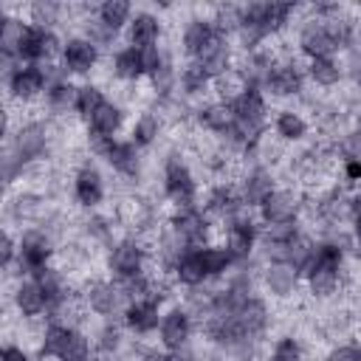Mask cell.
<instances>
[{"label":"cell","mask_w":361,"mask_h":361,"mask_svg":"<svg viewBox=\"0 0 361 361\" xmlns=\"http://www.w3.org/2000/svg\"><path fill=\"white\" fill-rule=\"evenodd\" d=\"M164 180H166V195L172 197V203H175V206H180V209H192L195 180H192L189 166H186L180 158H169Z\"/></svg>","instance_id":"6da1fadb"},{"label":"cell","mask_w":361,"mask_h":361,"mask_svg":"<svg viewBox=\"0 0 361 361\" xmlns=\"http://www.w3.org/2000/svg\"><path fill=\"white\" fill-rule=\"evenodd\" d=\"M54 48H56V39H54V34H51V31L39 28V25H28V28H25V34H23V39H20L17 56H20V59H28V62L34 65L37 59L51 56V54H54Z\"/></svg>","instance_id":"7a4b0ae2"},{"label":"cell","mask_w":361,"mask_h":361,"mask_svg":"<svg viewBox=\"0 0 361 361\" xmlns=\"http://www.w3.org/2000/svg\"><path fill=\"white\" fill-rule=\"evenodd\" d=\"M231 319H234L240 336L254 338V336L262 333V327H265V322H268V310H265V305H262L259 299H243L240 307L231 313Z\"/></svg>","instance_id":"3957f363"},{"label":"cell","mask_w":361,"mask_h":361,"mask_svg":"<svg viewBox=\"0 0 361 361\" xmlns=\"http://www.w3.org/2000/svg\"><path fill=\"white\" fill-rule=\"evenodd\" d=\"M220 37H223V34L214 28L212 20H192V23L186 25V31H183V48H186V54H192V56L197 59V56H203Z\"/></svg>","instance_id":"277c9868"},{"label":"cell","mask_w":361,"mask_h":361,"mask_svg":"<svg viewBox=\"0 0 361 361\" xmlns=\"http://www.w3.org/2000/svg\"><path fill=\"white\" fill-rule=\"evenodd\" d=\"M141 265H144V251L138 243H118L110 254V268L121 279L141 276Z\"/></svg>","instance_id":"5b68a950"},{"label":"cell","mask_w":361,"mask_h":361,"mask_svg":"<svg viewBox=\"0 0 361 361\" xmlns=\"http://www.w3.org/2000/svg\"><path fill=\"white\" fill-rule=\"evenodd\" d=\"M299 45H302V51H305L310 59L327 56V54L336 48V42H333V37H330L324 20H310V23L302 28V34H299Z\"/></svg>","instance_id":"8992f818"},{"label":"cell","mask_w":361,"mask_h":361,"mask_svg":"<svg viewBox=\"0 0 361 361\" xmlns=\"http://www.w3.org/2000/svg\"><path fill=\"white\" fill-rule=\"evenodd\" d=\"M62 59H65V68L68 71L87 73L96 65V45H93V39H85V37L68 39L65 48H62Z\"/></svg>","instance_id":"52a82bcc"},{"label":"cell","mask_w":361,"mask_h":361,"mask_svg":"<svg viewBox=\"0 0 361 361\" xmlns=\"http://www.w3.org/2000/svg\"><path fill=\"white\" fill-rule=\"evenodd\" d=\"M8 85H11V93L17 99H23V102L34 99L45 87V71L39 65H20V68H14Z\"/></svg>","instance_id":"ba28073f"},{"label":"cell","mask_w":361,"mask_h":361,"mask_svg":"<svg viewBox=\"0 0 361 361\" xmlns=\"http://www.w3.org/2000/svg\"><path fill=\"white\" fill-rule=\"evenodd\" d=\"M259 212H262V220H265L268 226L293 223V217H296V197L288 195V192H271V195L262 200Z\"/></svg>","instance_id":"9c48e42d"},{"label":"cell","mask_w":361,"mask_h":361,"mask_svg":"<svg viewBox=\"0 0 361 361\" xmlns=\"http://www.w3.org/2000/svg\"><path fill=\"white\" fill-rule=\"evenodd\" d=\"M48 254H51V248H48V240H45L42 234L31 231V234H25V237L20 240V268L37 274L39 268H45Z\"/></svg>","instance_id":"30bf717a"},{"label":"cell","mask_w":361,"mask_h":361,"mask_svg":"<svg viewBox=\"0 0 361 361\" xmlns=\"http://www.w3.org/2000/svg\"><path fill=\"white\" fill-rule=\"evenodd\" d=\"M14 149H17V164L23 166L25 161H34L42 155L45 149V127L42 124H28L17 133V141H14Z\"/></svg>","instance_id":"8fae6325"},{"label":"cell","mask_w":361,"mask_h":361,"mask_svg":"<svg viewBox=\"0 0 361 361\" xmlns=\"http://www.w3.org/2000/svg\"><path fill=\"white\" fill-rule=\"evenodd\" d=\"M206 231H209V226H206L203 214L195 212V209H183V212L175 217V234H178L186 245H203V243H206Z\"/></svg>","instance_id":"7c38bea8"},{"label":"cell","mask_w":361,"mask_h":361,"mask_svg":"<svg viewBox=\"0 0 361 361\" xmlns=\"http://www.w3.org/2000/svg\"><path fill=\"white\" fill-rule=\"evenodd\" d=\"M189 330H192L189 313H183V310H169V313L164 316V322H161V341H164L169 350H180V347L186 344V338H189Z\"/></svg>","instance_id":"4fadbf2b"},{"label":"cell","mask_w":361,"mask_h":361,"mask_svg":"<svg viewBox=\"0 0 361 361\" xmlns=\"http://www.w3.org/2000/svg\"><path fill=\"white\" fill-rule=\"evenodd\" d=\"M127 324L135 330V333H149L158 327V302L152 296L147 299H138L127 307Z\"/></svg>","instance_id":"5bb4252c"},{"label":"cell","mask_w":361,"mask_h":361,"mask_svg":"<svg viewBox=\"0 0 361 361\" xmlns=\"http://www.w3.org/2000/svg\"><path fill=\"white\" fill-rule=\"evenodd\" d=\"M234 118H243V121H254V124H262V116H265V102L259 96L257 87H248L245 93H240L234 102H228Z\"/></svg>","instance_id":"9a60e30c"},{"label":"cell","mask_w":361,"mask_h":361,"mask_svg":"<svg viewBox=\"0 0 361 361\" xmlns=\"http://www.w3.org/2000/svg\"><path fill=\"white\" fill-rule=\"evenodd\" d=\"M265 85L276 96H293V93L302 90V76H299V71L293 65H274L268 79H265Z\"/></svg>","instance_id":"2e32d148"},{"label":"cell","mask_w":361,"mask_h":361,"mask_svg":"<svg viewBox=\"0 0 361 361\" xmlns=\"http://www.w3.org/2000/svg\"><path fill=\"white\" fill-rule=\"evenodd\" d=\"M104 158L121 175H135L138 172V152H135V144L133 141H110Z\"/></svg>","instance_id":"e0dca14e"},{"label":"cell","mask_w":361,"mask_h":361,"mask_svg":"<svg viewBox=\"0 0 361 361\" xmlns=\"http://www.w3.org/2000/svg\"><path fill=\"white\" fill-rule=\"evenodd\" d=\"M73 189H76V200L82 203V206H96L99 200H102V175L96 172V169H90V166H85L79 175H76V180H73Z\"/></svg>","instance_id":"ac0fdd59"},{"label":"cell","mask_w":361,"mask_h":361,"mask_svg":"<svg viewBox=\"0 0 361 361\" xmlns=\"http://www.w3.org/2000/svg\"><path fill=\"white\" fill-rule=\"evenodd\" d=\"M271 192H274L271 175L262 172V169H254V172L245 178V183H243V203H245V206H262V200H265Z\"/></svg>","instance_id":"d6986e66"},{"label":"cell","mask_w":361,"mask_h":361,"mask_svg":"<svg viewBox=\"0 0 361 361\" xmlns=\"http://www.w3.org/2000/svg\"><path fill=\"white\" fill-rule=\"evenodd\" d=\"M296 268L293 265H288V262H274L268 271H265V285L271 288V293H276V296H288V293H293V288H296Z\"/></svg>","instance_id":"ffe728a7"},{"label":"cell","mask_w":361,"mask_h":361,"mask_svg":"<svg viewBox=\"0 0 361 361\" xmlns=\"http://www.w3.org/2000/svg\"><path fill=\"white\" fill-rule=\"evenodd\" d=\"M14 302H17V310L23 316H37L42 313V307L48 305L45 302V293L39 290L37 282H20L17 285V293H14Z\"/></svg>","instance_id":"44dd1931"},{"label":"cell","mask_w":361,"mask_h":361,"mask_svg":"<svg viewBox=\"0 0 361 361\" xmlns=\"http://www.w3.org/2000/svg\"><path fill=\"white\" fill-rule=\"evenodd\" d=\"M175 276L183 282V285H200L209 274H206V268H203V259H200V251H189V254H183L178 262H175Z\"/></svg>","instance_id":"7402d4cb"},{"label":"cell","mask_w":361,"mask_h":361,"mask_svg":"<svg viewBox=\"0 0 361 361\" xmlns=\"http://www.w3.org/2000/svg\"><path fill=\"white\" fill-rule=\"evenodd\" d=\"M87 305H90V310H96V313H102V316L113 313L116 305H118V288H116V285H107V282L90 285V288H87Z\"/></svg>","instance_id":"603a6c76"},{"label":"cell","mask_w":361,"mask_h":361,"mask_svg":"<svg viewBox=\"0 0 361 361\" xmlns=\"http://www.w3.org/2000/svg\"><path fill=\"white\" fill-rule=\"evenodd\" d=\"M155 39H158V20L152 14H135V20L130 23V42H133V48L155 45Z\"/></svg>","instance_id":"cb8c5ba5"},{"label":"cell","mask_w":361,"mask_h":361,"mask_svg":"<svg viewBox=\"0 0 361 361\" xmlns=\"http://www.w3.org/2000/svg\"><path fill=\"white\" fill-rule=\"evenodd\" d=\"M90 127H93V133H96V135L113 138V133L121 127V110H118L116 104L104 102V104L96 110V116L90 118Z\"/></svg>","instance_id":"d4e9b609"},{"label":"cell","mask_w":361,"mask_h":361,"mask_svg":"<svg viewBox=\"0 0 361 361\" xmlns=\"http://www.w3.org/2000/svg\"><path fill=\"white\" fill-rule=\"evenodd\" d=\"M113 71H116L118 79H138V76L144 73L138 48H133V45H130V48H121V51L116 54V59H113Z\"/></svg>","instance_id":"484cf974"},{"label":"cell","mask_w":361,"mask_h":361,"mask_svg":"<svg viewBox=\"0 0 361 361\" xmlns=\"http://www.w3.org/2000/svg\"><path fill=\"white\" fill-rule=\"evenodd\" d=\"M231 121H234V113H231V107H228V104H209V107H203V110H200V124H203L206 130L228 133Z\"/></svg>","instance_id":"4316f807"},{"label":"cell","mask_w":361,"mask_h":361,"mask_svg":"<svg viewBox=\"0 0 361 361\" xmlns=\"http://www.w3.org/2000/svg\"><path fill=\"white\" fill-rule=\"evenodd\" d=\"M127 17H130V3H124V0H107L99 8V23L107 25L110 31H118L127 23Z\"/></svg>","instance_id":"83f0119b"},{"label":"cell","mask_w":361,"mask_h":361,"mask_svg":"<svg viewBox=\"0 0 361 361\" xmlns=\"http://www.w3.org/2000/svg\"><path fill=\"white\" fill-rule=\"evenodd\" d=\"M25 28H28V25H23V20H17V17H6V20H3L0 45H3L6 59H8V56H17V48H20V39H23V34H25Z\"/></svg>","instance_id":"f1b7e54d"},{"label":"cell","mask_w":361,"mask_h":361,"mask_svg":"<svg viewBox=\"0 0 361 361\" xmlns=\"http://www.w3.org/2000/svg\"><path fill=\"white\" fill-rule=\"evenodd\" d=\"M276 133H279L282 138H288V141H299V138L307 133V124H305V118H302L299 113L282 110V113L276 116Z\"/></svg>","instance_id":"f546056e"},{"label":"cell","mask_w":361,"mask_h":361,"mask_svg":"<svg viewBox=\"0 0 361 361\" xmlns=\"http://www.w3.org/2000/svg\"><path fill=\"white\" fill-rule=\"evenodd\" d=\"M68 336H71V327H65V324H51V327H45L42 341H39V353H42V355H54V358H59V353H62Z\"/></svg>","instance_id":"4dcf8cb0"},{"label":"cell","mask_w":361,"mask_h":361,"mask_svg":"<svg viewBox=\"0 0 361 361\" xmlns=\"http://www.w3.org/2000/svg\"><path fill=\"white\" fill-rule=\"evenodd\" d=\"M76 96H79V87H73L71 82H54L48 87V104L54 110H68V107H76Z\"/></svg>","instance_id":"1f68e13d"},{"label":"cell","mask_w":361,"mask_h":361,"mask_svg":"<svg viewBox=\"0 0 361 361\" xmlns=\"http://www.w3.org/2000/svg\"><path fill=\"white\" fill-rule=\"evenodd\" d=\"M240 206H245V203H243V200L234 195V189H228V186L214 189L212 197H209V209H212L214 214H234Z\"/></svg>","instance_id":"d6a6232c"},{"label":"cell","mask_w":361,"mask_h":361,"mask_svg":"<svg viewBox=\"0 0 361 361\" xmlns=\"http://www.w3.org/2000/svg\"><path fill=\"white\" fill-rule=\"evenodd\" d=\"M197 251H200V259H203V268H206L209 276L223 274V271L234 262L231 254L226 251V245H223V248H197Z\"/></svg>","instance_id":"836d02e7"},{"label":"cell","mask_w":361,"mask_h":361,"mask_svg":"<svg viewBox=\"0 0 361 361\" xmlns=\"http://www.w3.org/2000/svg\"><path fill=\"white\" fill-rule=\"evenodd\" d=\"M310 76L319 85H336L341 76V68L330 56H319V59H310Z\"/></svg>","instance_id":"e575fe53"},{"label":"cell","mask_w":361,"mask_h":361,"mask_svg":"<svg viewBox=\"0 0 361 361\" xmlns=\"http://www.w3.org/2000/svg\"><path fill=\"white\" fill-rule=\"evenodd\" d=\"M102 104H104V99H102V90H99V87H93V85L79 87V96H76V110H79V116L93 118Z\"/></svg>","instance_id":"d590c367"},{"label":"cell","mask_w":361,"mask_h":361,"mask_svg":"<svg viewBox=\"0 0 361 361\" xmlns=\"http://www.w3.org/2000/svg\"><path fill=\"white\" fill-rule=\"evenodd\" d=\"M87 355H90L87 338L82 333L71 330V336H68V341H65V347L59 353V361H87Z\"/></svg>","instance_id":"8d00e7d4"},{"label":"cell","mask_w":361,"mask_h":361,"mask_svg":"<svg viewBox=\"0 0 361 361\" xmlns=\"http://www.w3.org/2000/svg\"><path fill=\"white\" fill-rule=\"evenodd\" d=\"M212 76L200 68V62H192L186 71H183V76H180V85L186 87V93H200L203 87H206V82H209Z\"/></svg>","instance_id":"74e56055"},{"label":"cell","mask_w":361,"mask_h":361,"mask_svg":"<svg viewBox=\"0 0 361 361\" xmlns=\"http://www.w3.org/2000/svg\"><path fill=\"white\" fill-rule=\"evenodd\" d=\"M158 135V118L152 113H144L133 127V144H149Z\"/></svg>","instance_id":"f35d334b"},{"label":"cell","mask_w":361,"mask_h":361,"mask_svg":"<svg viewBox=\"0 0 361 361\" xmlns=\"http://www.w3.org/2000/svg\"><path fill=\"white\" fill-rule=\"evenodd\" d=\"M271 361H302V347H299V341H296L293 336L279 338L276 347H274Z\"/></svg>","instance_id":"ab89813d"},{"label":"cell","mask_w":361,"mask_h":361,"mask_svg":"<svg viewBox=\"0 0 361 361\" xmlns=\"http://www.w3.org/2000/svg\"><path fill=\"white\" fill-rule=\"evenodd\" d=\"M56 14H59V6L56 3H37V6H31V17H34V23L39 28H45L48 23H54Z\"/></svg>","instance_id":"60d3db41"},{"label":"cell","mask_w":361,"mask_h":361,"mask_svg":"<svg viewBox=\"0 0 361 361\" xmlns=\"http://www.w3.org/2000/svg\"><path fill=\"white\" fill-rule=\"evenodd\" d=\"M138 54H141V68H144V73H155L164 62H161V51H158V45H147V48H138Z\"/></svg>","instance_id":"b9f144b4"},{"label":"cell","mask_w":361,"mask_h":361,"mask_svg":"<svg viewBox=\"0 0 361 361\" xmlns=\"http://www.w3.org/2000/svg\"><path fill=\"white\" fill-rule=\"evenodd\" d=\"M172 82H175V71L169 65H161L155 73H152V87L158 93H169L172 90Z\"/></svg>","instance_id":"7bdbcfd3"},{"label":"cell","mask_w":361,"mask_h":361,"mask_svg":"<svg viewBox=\"0 0 361 361\" xmlns=\"http://www.w3.org/2000/svg\"><path fill=\"white\" fill-rule=\"evenodd\" d=\"M344 152H347V161H361V133H353L344 138Z\"/></svg>","instance_id":"ee69618b"},{"label":"cell","mask_w":361,"mask_h":361,"mask_svg":"<svg viewBox=\"0 0 361 361\" xmlns=\"http://www.w3.org/2000/svg\"><path fill=\"white\" fill-rule=\"evenodd\" d=\"M330 361H361V347H338L330 353Z\"/></svg>","instance_id":"f6af8a7d"},{"label":"cell","mask_w":361,"mask_h":361,"mask_svg":"<svg viewBox=\"0 0 361 361\" xmlns=\"http://www.w3.org/2000/svg\"><path fill=\"white\" fill-rule=\"evenodd\" d=\"M118 347V330H113V327H107L104 333H102V341H99V350L102 353H113Z\"/></svg>","instance_id":"bcb514c9"},{"label":"cell","mask_w":361,"mask_h":361,"mask_svg":"<svg viewBox=\"0 0 361 361\" xmlns=\"http://www.w3.org/2000/svg\"><path fill=\"white\" fill-rule=\"evenodd\" d=\"M11 257H14V243H11V237L6 234V237H3V265H6V268L11 265Z\"/></svg>","instance_id":"7dc6e473"},{"label":"cell","mask_w":361,"mask_h":361,"mask_svg":"<svg viewBox=\"0 0 361 361\" xmlns=\"http://www.w3.org/2000/svg\"><path fill=\"white\" fill-rule=\"evenodd\" d=\"M3 361H28V358H25V353L20 347H6L3 350Z\"/></svg>","instance_id":"c3c4849f"},{"label":"cell","mask_w":361,"mask_h":361,"mask_svg":"<svg viewBox=\"0 0 361 361\" xmlns=\"http://www.w3.org/2000/svg\"><path fill=\"white\" fill-rule=\"evenodd\" d=\"M347 178L358 180L361 178V161H347Z\"/></svg>","instance_id":"681fc988"},{"label":"cell","mask_w":361,"mask_h":361,"mask_svg":"<svg viewBox=\"0 0 361 361\" xmlns=\"http://www.w3.org/2000/svg\"><path fill=\"white\" fill-rule=\"evenodd\" d=\"M144 361H172V355H164V353H147Z\"/></svg>","instance_id":"f907efd6"},{"label":"cell","mask_w":361,"mask_h":361,"mask_svg":"<svg viewBox=\"0 0 361 361\" xmlns=\"http://www.w3.org/2000/svg\"><path fill=\"white\" fill-rule=\"evenodd\" d=\"M353 217H355V234H358V240H361V212L353 214Z\"/></svg>","instance_id":"816d5d0a"}]
</instances>
